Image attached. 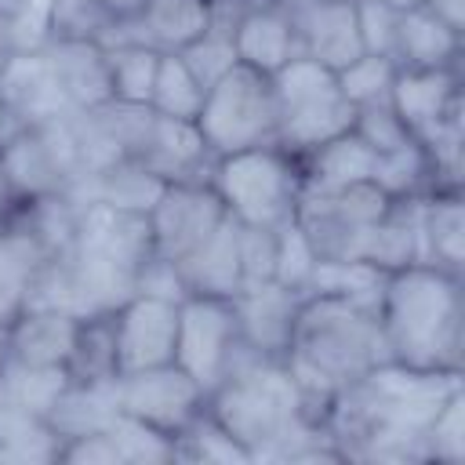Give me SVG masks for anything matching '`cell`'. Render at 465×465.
<instances>
[{"label":"cell","instance_id":"17","mask_svg":"<svg viewBox=\"0 0 465 465\" xmlns=\"http://www.w3.org/2000/svg\"><path fill=\"white\" fill-rule=\"evenodd\" d=\"M211 25V0H142V7L131 18H120L105 44L134 40L149 44L156 51H185L193 47Z\"/></svg>","mask_w":465,"mask_h":465},{"label":"cell","instance_id":"41","mask_svg":"<svg viewBox=\"0 0 465 465\" xmlns=\"http://www.w3.org/2000/svg\"><path fill=\"white\" fill-rule=\"evenodd\" d=\"M425 461L461 465L465 461V385H458L425 429Z\"/></svg>","mask_w":465,"mask_h":465},{"label":"cell","instance_id":"37","mask_svg":"<svg viewBox=\"0 0 465 465\" xmlns=\"http://www.w3.org/2000/svg\"><path fill=\"white\" fill-rule=\"evenodd\" d=\"M105 432L116 443V454L124 465H163V461H178V436L160 432L131 414H113V421L105 425Z\"/></svg>","mask_w":465,"mask_h":465},{"label":"cell","instance_id":"29","mask_svg":"<svg viewBox=\"0 0 465 465\" xmlns=\"http://www.w3.org/2000/svg\"><path fill=\"white\" fill-rule=\"evenodd\" d=\"M69 371L65 367H36V363H22V360H4L0 363V392L7 403L47 418L54 411V403L62 400V392L69 389Z\"/></svg>","mask_w":465,"mask_h":465},{"label":"cell","instance_id":"13","mask_svg":"<svg viewBox=\"0 0 465 465\" xmlns=\"http://www.w3.org/2000/svg\"><path fill=\"white\" fill-rule=\"evenodd\" d=\"M113 338H116V374L174 363L178 302L131 294L124 305L113 309Z\"/></svg>","mask_w":465,"mask_h":465},{"label":"cell","instance_id":"3","mask_svg":"<svg viewBox=\"0 0 465 465\" xmlns=\"http://www.w3.org/2000/svg\"><path fill=\"white\" fill-rule=\"evenodd\" d=\"M207 411L251 450L254 461H291L302 447L327 436L316 421L283 363V356H262L240 341L225 378L207 396Z\"/></svg>","mask_w":465,"mask_h":465},{"label":"cell","instance_id":"11","mask_svg":"<svg viewBox=\"0 0 465 465\" xmlns=\"http://www.w3.org/2000/svg\"><path fill=\"white\" fill-rule=\"evenodd\" d=\"M113 392H116L120 414H131V418H138L160 432H171V436H178L207 407V392L178 363L116 374Z\"/></svg>","mask_w":465,"mask_h":465},{"label":"cell","instance_id":"16","mask_svg":"<svg viewBox=\"0 0 465 465\" xmlns=\"http://www.w3.org/2000/svg\"><path fill=\"white\" fill-rule=\"evenodd\" d=\"M302 302H305V294H298L276 280L243 287L240 294H232L240 341L262 356H283L291 349Z\"/></svg>","mask_w":465,"mask_h":465},{"label":"cell","instance_id":"38","mask_svg":"<svg viewBox=\"0 0 465 465\" xmlns=\"http://www.w3.org/2000/svg\"><path fill=\"white\" fill-rule=\"evenodd\" d=\"M385 276L389 272H381L371 262H331V258H320L309 294H345V298H356V302L378 309V294H381Z\"/></svg>","mask_w":465,"mask_h":465},{"label":"cell","instance_id":"33","mask_svg":"<svg viewBox=\"0 0 465 465\" xmlns=\"http://www.w3.org/2000/svg\"><path fill=\"white\" fill-rule=\"evenodd\" d=\"M203 94H207V87L189 69V62L182 58V51H160V65H156L149 109L160 113V116H171V120H196L200 116V105H203Z\"/></svg>","mask_w":465,"mask_h":465},{"label":"cell","instance_id":"27","mask_svg":"<svg viewBox=\"0 0 465 465\" xmlns=\"http://www.w3.org/2000/svg\"><path fill=\"white\" fill-rule=\"evenodd\" d=\"M396 65L403 69H440V65H461V33L440 22L432 11L414 7L400 11L396 25Z\"/></svg>","mask_w":465,"mask_h":465},{"label":"cell","instance_id":"43","mask_svg":"<svg viewBox=\"0 0 465 465\" xmlns=\"http://www.w3.org/2000/svg\"><path fill=\"white\" fill-rule=\"evenodd\" d=\"M352 134H356L367 149H374V156H378V153H389V149H396V145H403V142L414 138L389 102L356 109V116H352Z\"/></svg>","mask_w":465,"mask_h":465},{"label":"cell","instance_id":"10","mask_svg":"<svg viewBox=\"0 0 465 465\" xmlns=\"http://www.w3.org/2000/svg\"><path fill=\"white\" fill-rule=\"evenodd\" d=\"M240 349V327L232 312V298L189 294L178 302V338L174 363L211 396L225 378L232 356Z\"/></svg>","mask_w":465,"mask_h":465},{"label":"cell","instance_id":"47","mask_svg":"<svg viewBox=\"0 0 465 465\" xmlns=\"http://www.w3.org/2000/svg\"><path fill=\"white\" fill-rule=\"evenodd\" d=\"M134 294H149V298H167V302H182L189 298L182 276H178V265L171 258H160V254H149L138 272H134Z\"/></svg>","mask_w":465,"mask_h":465},{"label":"cell","instance_id":"46","mask_svg":"<svg viewBox=\"0 0 465 465\" xmlns=\"http://www.w3.org/2000/svg\"><path fill=\"white\" fill-rule=\"evenodd\" d=\"M276 262V229H254L240 225V265H243V287L269 283Z\"/></svg>","mask_w":465,"mask_h":465},{"label":"cell","instance_id":"22","mask_svg":"<svg viewBox=\"0 0 465 465\" xmlns=\"http://www.w3.org/2000/svg\"><path fill=\"white\" fill-rule=\"evenodd\" d=\"M178 276L189 294L232 298L243 291V265H240V225L225 218L196 251L174 262Z\"/></svg>","mask_w":465,"mask_h":465},{"label":"cell","instance_id":"19","mask_svg":"<svg viewBox=\"0 0 465 465\" xmlns=\"http://www.w3.org/2000/svg\"><path fill=\"white\" fill-rule=\"evenodd\" d=\"M145 171H153L163 182H189V178H207L214 156L196 131V120H171L153 113L145 124V134L134 149V156Z\"/></svg>","mask_w":465,"mask_h":465},{"label":"cell","instance_id":"49","mask_svg":"<svg viewBox=\"0 0 465 465\" xmlns=\"http://www.w3.org/2000/svg\"><path fill=\"white\" fill-rule=\"evenodd\" d=\"M425 11H432L440 22H447L450 29L465 33V0H425Z\"/></svg>","mask_w":465,"mask_h":465},{"label":"cell","instance_id":"14","mask_svg":"<svg viewBox=\"0 0 465 465\" xmlns=\"http://www.w3.org/2000/svg\"><path fill=\"white\" fill-rule=\"evenodd\" d=\"M283 4L291 11L298 51L305 58L338 73L363 54L352 0H283Z\"/></svg>","mask_w":465,"mask_h":465},{"label":"cell","instance_id":"36","mask_svg":"<svg viewBox=\"0 0 465 465\" xmlns=\"http://www.w3.org/2000/svg\"><path fill=\"white\" fill-rule=\"evenodd\" d=\"M178 461H218V465H247L251 450L203 407L178 432Z\"/></svg>","mask_w":465,"mask_h":465},{"label":"cell","instance_id":"30","mask_svg":"<svg viewBox=\"0 0 465 465\" xmlns=\"http://www.w3.org/2000/svg\"><path fill=\"white\" fill-rule=\"evenodd\" d=\"M102 51H105V73H109L113 102L149 105L160 51L149 47V44H134V40H116V44H105Z\"/></svg>","mask_w":465,"mask_h":465},{"label":"cell","instance_id":"44","mask_svg":"<svg viewBox=\"0 0 465 465\" xmlns=\"http://www.w3.org/2000/svg\"><path fill=\"white\" fill-rule=\"evenodd\" d=\"M182 58L189 62V69L200 76L203 87H211L222 73H229L236 65V47H232V33L229 29H218V25H207V33L182 51Z\"/></svg>","mask_w":465,"mask_h":465},{"label":"cell","instance_id":"53","mask_svg":"<svg viewBox=\"0 0 465 465\" xmlns=\"http://www.w3.org/2000/svg\"><path fill=\"white\" fill-rule=\"evenodd\" d=\"M0 465H11V458H7V450L0 447Z\"/></svg>","mask_w":465,"mask_h":465},{"label":"cell","instance_id":"1","mask_svg":"<svg viewBox=\"0 0 465 465\" xmlns=\"http://www.w3.org/2000/svg\"><path fill=\"white\" fill-rule=\"evenodd\" d=\"M461 374L381 363L334 396L323 429L341 461H425V429Z\"/></svg>","mask_w":465,"mask_h":465},{"label":"cell","instance_id":"8","mask_svg":"<svg viewBox=\"0 0 465 465\" xmlns=\"http://www.w3.org/2000/svg\"><path fill=\"white\" fill-rule=\"evenodd\" d=\"M0 167L18 203L73 196V189L84 178V167H80L65 113L54 120L11 127L0 138Z\"/></svg>","mask_w":465,"mask_h":465},{"label":"cell","instance_id":"42","mask_svg":"<svg viewBox=\"0 0 465 465\" xmlns=\"http://www.w3.org/2000/svg\"><path fill=\"white\" fill-rule=\"evenodd\" d=\"M120 18L98 0H51V40H94L102 44Z\"/></svg>","mask_w":465,"mask_h":465},{"label":"cell","instance_id":"20","mask_svg":"<svg viewBox=\"0 0 465 465\" xmlns=\"http://www.w3.org/2000/svg\"><path fill=\"white\" fill-rule=\"evenodd\" d=\"M232 47L236 62L251 65L265 76H272L280 65L298 58V36L294 22L283 0H247L236 29H232Z\"/></svg>","mask_w":465,"mask_h":465},{"label":"cell","instance_id":"40","mask_svg":"<svg viewBox=\"0 0 465 465\" xmlns=\"http://www.w3.org/2000/svg\"><path fill=\"white\" fill-rule=\"evenodd\" d=\"M316 265H320V254L312 247V240L305 236V229L298 222H287L276 229V262H272V280L298 291V294H309L312 291V276H316Z\"/></svg>","mask_w":465,"mask_h":465},{"label":"cell","instance_id":"9","mask_svg":"<svg viewBox=\"0 0 465 465\" xmlns=\"http://www.w3.org/2000/svg\"><path fill=\"white\" fill-rule=\"evenodd\" d=\"M389 196L374 182L349 185L341 193H320L302 196L294 222L305 229L320 258L331 262H363L367 240L381 214L389 211Z\"/></svg>","mask_w":465,"mask_h":465},{"label":"cell","instance_id":"31","mask_svg":"<svg viewBox=\"0 0 465 465\" xmlns=\"http://www.w3.org/2000/svg\"><path fill=\"white\" fill-rule=\"evenodd\" d=\"M113 381H69V389L62 392V400L47 414L51 429L62 440L65 436H76V432H98V429H105L113 421V414H116Z\"/></svg>","mask_w":465,"mask_h":465},{"label":"cell","instance_id":"5","mask_svg":"<svg viewBox=\"0 0 465 465\" xmlns=\"http://www.w3.org/2000/svg\"><path fill=\"white\" fill-rule=\"evenodd\" d=\"M207 182L236 225L280 229L294 222L302 203V160L280 145L214 156Z\"/></svg>","mask_w":465,"mask_h":465},{"label":"cell","instance_id":"24","mask_svg":"<svg viewBox=\"0 0 465 465\" xmlns=\"http://www.w3.org/2000/svg\"><path fill=\"white\" fill-rule=\"evenodd\" d=\"M163 178H156L153 171H145L138 160H116L94 174H84L80 185L73 189L69 200L76 203H105L116 211H134V214H149L153 203L163 193Z\"/></svg>","mask_w":465,"mask_h":465},{"label":"cell","instance_id":"2","mask_svg":"<svg viewBox=\"0 0 465 465\" xmlns=\"http://www.w3.org/2000/svg\"><path fill=\"white\" fill-rule=\"evenodd\" d=\"M283 363L316 421L341 389L389 363L378 309L345 294H305Z\"/></svg>","mask_w":465,"mask_h":465},{"label":"cell","instance_id":"18","mask_svg":"<svg viewBox=\"0 0 465 465\" xmlns=\"http://www.w3.org/2000/svg\"><path fill=\"white\" fill-rule=\"evenodd\" d=\"M389 105L414 138H425L454 109H461V65L440 69H396Z\"/></svg>","mask_w":465,"mask_h":465},{"label":"cell","instance_id":"6","mask_svg":"<svg viewBox=\"0 0 465 465\" xmlns=\"http://www.w3.org/2000/svg\"><path fill=\"white\" fill-rule=\"evenodd\" d=\"M276 94V145L291 156H309L323 142L352 131L356 109L338 87V73L298 54L272 76Z\"/></svg>","mask_w":465,"mask_h":465},{"label":"cell","instance_id":"50","mask_svg":"<svg viewBox=\"0 0 465 465\" xmlns=\"http://www.w3.org/2000/svg\"><path fill=\"white\" fill-rule=\"evenodd\" d=\"M109 15H116V18H131L138 7H142V0H98Z\"/></svg>","mask_w":465,"mask_h":465},{"label":"cell","instance_id":"45","mask_svg":"<svg viewBox=\"0 0 465 465\" xmlns=\"http://www.w3.org/2000/svg\"><path fill=\"white\" fill-rule=\"evenodd\" d=\"M356 11V33L367 54H385L392 58L396 51V25H400V11H392L381 0H352Z\"/></svg>","mask_w":465,"mask_h":465},{"label":"cell","instance_id":"25","mask_svg":"<svg viewBox=\"0 0 465 465\" xmlns=\"http://www.w3.org/2000/svg\"><path fill=\"white\" fill-rule=\"evenodd\" d=\"M421 265H436L461 276L465 265L461 189H432L421 196Z\"/></svg>","mask_w":465,"mask_h":465},{"label":"cell","instance_id":"48","mask_svg":"<svg viewBox=\"0 0 465 465\" xmlns=\"http://www.w3.org/2000/svg\"><path fill=\"white\" fill-rule=\"evenodd\" d=\"M58 461L62 465H124L120 454H116V443L105 429L65 436L62 450H58Z\"/></svg>","mask_w":465,"mask_h":465},{"label":"cell","instance_id":"39","mask_svg":"<svg viewBox=\"0 0 465 465\" xmlns=\"http://www.w3.org/2000/svg\"><path fill=\"white\" fill-rule=\"evenodd\" d=\"M396 58H385V54H360L352 58L345 69H338V87L345 94V102L352 109H363V105H378V102H389V91H392V80H396Z\"/></svg>","mask_w":465,"mask_h":465},{"label":"cell","instance_id":"28","mask_svg":"<svg viewBox=\"0 0 465 465\" xmlns=\"http://www.w3.org/2000/svg\"><path fill=\"white\" fill-rule=\"evenodd\" d=\"M363 262L378 265L381 272H396L421 262V196L389 203L367 240Z\"/></svg>","mask_w":465,"mask_h":465},{"label":"cell","instance_id":"51","mask_svg":"<svg viewBox=\"0 0 465 465\" xmlns=\"http://www.w3.org/2000/svg\"><path fill=\"white\" fill-rule=\"evenodd\" d=\"M381 4H389L392 11H414V7H421L425 0H381Z\"/></svg>","mask_w":465,"mask_h":465},{"label":"cell","instance_id":"23","mask_svg":"<svg viewBox=\"0 0 465 465\" xmlns=\"http://www.w3.org/2000/svg\"><path fill=\"white\" fill-rule=\"evenodd\" d=\"M44 54L54 69V80L69 102V109H98L113 102L105 51L94 40H47Z\"/></svg>","mask_w":465,"mask_h":465},{"label":"cell","instance_id":"15","mask_svg":"<svg viewBox=\"0 0 465 465\" xmlns=\"http://www.w3.org/2000/svg\"><path fill=\"white\" fill-rule=\"evenodd\" d=\"M0 105L15 127L54 120L62 113H69V102L54 80V69H51L44 47L7 51L0 58Z\"/></svg>","mask_w":465,"mask_h":465},{"label":"cell","instance_id":"35","mask_svg":"<svg viewBox=\"0 0 465 465\" xmlns=\"http://www.w3.org/2000/svg\"><path fill=\"white\" fill-rule=\"evenodd\" d=\"M73 381H113L116 378V338H113V312L84 316L69 363Z\"/></svg>","mask_w":465,"mask_h":465},{"label":"cell","instance_id":"21","mask_svg":"<svg viewBox=\"0 0 465 465\" xmlns=\"http://www.w3.org/2000/svg\"><path fill=\"white\" fill-rule=\"evenodd\" d=\"M76 331L80 316L54 305H25L7 323V356L36 367H65Z\"/></svg>","mask_w":465,"mask_h":465},{"label":"cell","instance_id":"26","mask_svg":"<svg viewBox=\"0 0 465 465\" xmlns=\"http://www.w3.org/2000/svg\"><path fill=\"white\" fill-rule=\"evenodd\" d=\"M374 171V149H367L352 131L323 142L309 156H302V196L320 193H341L349 185L371 182Z\"/></svg>","mask_w":465,"mask_h":465},{"label":"cell","instance_id":"7","mask_svg":"<svg viewBox=\"0 0 465 465\" xmlns=\"http://www.w3.org/2000/svg\"><path fill=\"white\" fill-rule=\"evenodd\" d=\"M196 131L203 134L211 156H229L254 145H276L272 80L236 62L207 87L196 116Z\"/></svg>","mask_w":465,"mask_h":465},{"label":"cell","instance_id":"12","mask_svg":"<svg viewBox=\"0 0 465 465\" xmlns=\"http://www.w3.org/2000/svg\"><path fill=\"white\" fill-rule=\"evenodd\" d=\"M145 218L153 232V254L178 262L189 251H196L229 214L207 178H189L167 182Z\"/></svg>","mask_w":465,"mask_h":465},{"label":"cell","instance_id":"32","mask_svg":"<svg viewBox=\"0 0 465 465\" xmlns=\"http://www.w3.org/2000/svg\"><path fill=\"white\" fill-rule=\"evenodd\" d=\"M371 182L389 196V200H411V196H425L436 189V174H432V160L425 153V145L418 138L378 153L374 156V171Z\"/></svg>","mask_w":465,"mask_h":465},{"label":"cell","instance_id":"34","mask_svg":"<svg viewBox=\"0 0 465 465\" xmlns=\"http://www.w3.org/2000/svg\"><path fill=\"white\" fill-rule=\"evenodd\" d=\"M0 447L7 450L11 465H29V461H58L62 436L51 429L47 418L29 414L7 400H0Z\"/></svg>","mask_w":465,"mask_h":465},{"label":"cell","instance_id":"4","mask_svg":"<svg viewBox=\"0 0 465 465\" xmlns=\"http://www.w3.org/2000/svg\"><path fill=\"white\" fill-rule=\"evenodd\" d=\"M378 327L389 363L411 371L465 367V294L461 276L436 265H407L385 276L378 294Z\"/></svg>","mask_w":465,"mask_h":465},{"label":"cell","instance_id":"52","mask_svg":"<svg viewBox=\"0 0 465 465\" xmlns=\"http://www.w3.org/2000/svg\"><path fill=\"white\" fill-rule=\"evenodd\" d=\"M7 360V323H0V363Z\"/></svg>","mask_w":465,"mask_h":465}]
</instances>
